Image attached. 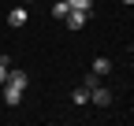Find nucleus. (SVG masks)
Wrapping results in <instances>:
<instances>
[{
  "mask_svg": "<svg viewBox=\"0 0 134 126\" xmlns=\"http://www.w3.org/2000/svg\"><path fill=\"white\" fill-rule=\"evenodd\" d=\"M71 100H75L78 108H86V104H90V85H78V89L71 93Z\"/></svg>",
  "mask_w": 134,
  "mask_h": 126,
  "instance_id": "obj_5",
  "label": "nucleus"
},
{
  "mask_svg": "<svg viewBox=\"0 0 134 126\" xmlns=\"http://www.w3.org/2000/svg\"><path fill=\"white\" fill-rule=\"evenodd\" d=\"M30 22V11H26V4H15L11 11H8V26H26Z\"/></svg>",
  "mask_w": 134,
  "mask_h": 126,
  "instance_id": "obj_3",
  "label": "nucleus"
},
{
  "mask_svg": "<svg viewBox=\"0 0 134 126\" xmlns=\"http://www.w3.org/2000/svg\"><path fill=\"white\" fill-rule=\"evenodd\" d=\"M67 30H82V26H86L90 22V11H78V8H71V11H67Z\"/></svg>",
  "mask_w": 134,
  "mask_h": 126,
  "instance_id": "obj_2",
  "label": "nucleus"
},
{
  "mask_svg": "<svg viewBox=\"0 0 134 126\" xmlns=\"http://www.w3.org/2000/svg\"><path fill=\"white\" fill-rule=\"evenodd\" d=\"M93 74H112V59L108 56H97L93 59Z\"/></svg>",
  "mask_w": 134,
  "mask_h": 126,
  "instance_id": "obj_6",
  "label": "nucleus"
},
{
  "mask_svg": "<svg viewBox=\"0 0 134 126\" xmlns=\"http://www.w3.org/2000/svg\"><path fill=\"white\" fill-rule=\"evenodd\" d=\"M15 4H26V0H15Z\"/></svg>",
  "mask_w": 134,
  "mask_h": 126,
  "instance_id": "obj_11",
  "label": "nucleus"
},
{
  "mask_svg": "<svg viewBox=\"0 0 134 126\" xmlns=\"http://www.w3.org/2000/svg\"><path fill=\"white\" fill-rule=\"evenodd\" d=\"M67 8H78V11H93V0H67Z\"/></svg>",
  "mask_w": 134,
  "mask_h": 126,
  "instance_id": "obj_9",
  "label": "nucleus"
},
{
  "mask_svg": "<svg viewBox=\"0 0 134 126\" xmlns=\"http://www.w3.org/2000/svg\"><path fill=\"white\" fill-rule=\"evenodd\" d=\"M8 74H11V63H8V56H0V85L8 82Z\"/></svg>",
  "mask_w": 134,
  "mask_h": 126,
  "instance_id": "obj_8",
  "label": "nucleus"
},
{
  "mask_svg": "<svg viewBox=\"0 0 134 126\" xmlns=\"http://www.w3.org/2000/svg\"><path fill=\"white\" fill-rule=\"evenodd\" d=\"M26 85H30V78H26V71H15L11 67V74H8V82H4V104L8 108H15L23 100V93H26Z\"/></svg>",
  "mask_w": 134,
  "mask_h": 126,
  "instance_id": "obj_1",
  "label": "nucleus"
},
{
  "mask_svg": "<svg viewBox=\"0 0 134 126\" xmlns=\"http://www.w3.org/2000/svg\"><path fill=\"white\" fill-rule=\"evenodd\" d=\"M67 11H71L67 0H56V4H52V15H56V19H67Z\"/></svg>",
  "mask_w": 134,
  "mask_h": 126,
  "instance_id": "obj_7",
  "label": "nucleus"
},
{
  "mask_svg": "<svg viewBox=\"0 0 134 126\" xmlns=\"http://www.w3.org/2000/svg\"><path fill=\"white\" fill-rule=\"evenodd\" d=\"M90 104H97V108H108V104H112V93H108L104 85H93V89H90Z\"/></svg>",
  "mask_w": 134,
  "mask_h": 126,
  "instance_id": "obj_4",
  "label": "nucleus"
},
{
  "mask_svg": "<svg viewBox=\"0 0 134 126\" xmlns=\"http://www.w3.org/2000/svg\"><path fill=\"white\" fill-rule=\"evenodd\" d=\"M123 4H134V0H123Z\"/></svg>",
  "mask_w": 134,
  "mask_h": 126,
  "instance_id": "obj_12",
  "label": "nucleus"
},
{
  "mask_svg": "<svg viewBox=\"0 0 134 126\" xmlns=\"http://www.w3.org/2000/svg\"><path fill=\"white\" fill-rule=\"evenodd\" d=\"M82 85H90V89H93V85H100V74H93V71H90L86 78H82Z\"/></svg>",
  "mask_w": 134,
  "mask_h": 126,
  "instance_id": "obj_10",
  "label": "nucleus"
}]
</instances>
